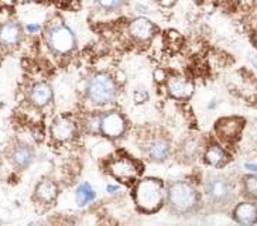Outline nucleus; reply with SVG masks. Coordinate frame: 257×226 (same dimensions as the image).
I'll return each mask as SVG.
<instances>
[{
	"label": "nucleus",
	"instance_id": "1",
	"mask_svg": "<svg viewBox=\"0 0 257 226\" xmlns=\"http://www.w3.org/2000/svg\"><path fill=\"white\" fill-rule=\"evenodd\" d=\"M166 205L174 216L189 218L201 211L202 195L191 181H170L167 184Z\"/></svg>",
	"mask_w": 257,
	"mask_h": 226
},
{
	"label": "nucleus",
	"instance_id": "2",
	"mask_svg": "<svg viewBox=\"0 0 257 226\" xmlns=\"http://www.w3.org/2000/svg\"><path fill=\"white\" fill-rule=\"evenodd\" d=\"M43 41L47 50L57 58L68 57L78 48L75 31L58 15L50 17L46 23L43 30Z\"/></svg>",
	"mask_w": 257,
	"mask_h": 226
},
{
	"label": "nucleus",
	"instance_id": "3",
	"mask_svg": "<svg viewBox=\"0 0 257 226\" xmlns=\"http://www.w3.org/2000/svg\"><path fill=\"white\" fill-rule=\"evenodd\" d=\"M137 209L143 213H154L166 205L167 184L156 177L139 178L132 191Z\"/></svg>",
	"mask_w": 257,
	"mask_h": 226
},
{
	"label": "nucleus",
	"instance_id": "4",
	"mask_svg": "<svg viewBox=\"0 0 257 226\" xmlns=\"http://www.w3.org/2000/svg\"><path fill=\"white\" fill-rule=\"evenodd\" d=\"M119 82L110 72L98 71L93 72L86 79L85 86V98L92 106L105 107L113 105L119 96Z\"/></svg>",
	"mask_w": 257,
	"mask_h": 226
},
{
	"label": "nucleus",
	"instance_id": "5",
	"mask_svg": "<svg viewBox=\"0 0 257 226\" xmlns=\"http://www.w3.org/2000/svg\"><path fill=\"white\" fill-rule=\"evenodd\" d=\"M204 195L206 203L215 211L226 209L236 198V189L232 181L220 174H209L204 181Z\"/></svg>",
	"mask_w": 257,
	"mask_h": 226
},
{
	"label": "nucleus",
	"instance_id": "6",
	"mask_svg": "<svg viewBox=\"0 0 257 226\" xmlns=\"http://www.w3.org/2000/svg\"><path fill=\"white\" fill-rule=\"evenodd\" d=\"M106 171L113 177L114 180L123 184H135L143 173V166L136 158L130 157L124 153H119L107 161Z\"/></svg>",
	"mask_w": 257,
	"mask_h": 226
},
{
	"label": "nucleus",
	"instance_id": "7",
	"mask_svg": "<svg viewBox=\"0 0 257 226\" xmlns=\"http://www.w3.org/2000/svg\"><path fill=\"white\" fill-rule=\"evenodd\" d=\"M128 122L119 110H107L100 115V136L109 140H117L126 135Z\"/></svg>",
	"mask_w": 257,
	"mask_h": 226
},
{
	"label": "nucleus",
	"instance_id": "8",
	"mask_svg": "<svg viewBox=\"0 0 257 226\" xmlns=\"http://www.w3.org/2000/svg\"><path fill=\"white\" fill-rule=\"evenodd\" d=\"M146 157L153 163H164L173 154V144L166 135H152L146 139L143 146Z\"/></svg>",
	"mask_w": 257,
	"mask_h": 226
},
{
	"label": "nucleus",
	"instance_id": "9",
	"mask_svg": "<svg viewBox=\"0 0 257 226\" xmlns=\"http://www.w3.org/2000/svg\"><path fill=\"white\" fill-rule=\"evenodd\" d=\"M159 27L150 17L136 16L127 23V34L136 43L147 44L157 36Z\"/></svg>",
	"mask_w": 257,
	"mask_h": 226
},
{
	"label": "nucleus",
	"instance_id": "10",
	"mask_svg": "<svg viewBox=\"0 0 257 226\" xmlns=\"http://www.w3.org/2000/svg\"><path fill=\"white\" fill-rule=\"evenodd\" d=\"M24 27L17 19L9 17L0 22V47L5 50H15L22 44L24 38Z\"/></svg>",
	"mask_w": 257,
	"mask_h": 226
},
{
	"label": "nucleus",
	"instance_id": "11",
	"mask_svg": "<svg viewBox=\"0 0 257 226\" xmlns=\"http://www.w3.org/2000/svg\"><path fill=\"white\" fill-rule=\"evenodd\" d=\"M243 128H244V119L237 116H230V118H222L216 122L215 132L222 143L233 144L242 135Z\"/></svg>",
	"mask_w": 257,
	"mask_h": 226
},
{
	"label": "nucleus",
	"instance_id": "12",
	"mask_svg": "<svg viewBox=\"0 0 257 226\" xmlns=\"http://www.w3.org/2000/svg\"><path fill=\"white\" fill-rule=\"evenodd\" d=\"M50 135L57 143H68L78 135V125L69 116H58L50 126Z\"/></svg>",
	"mask_w": 257,
	"mask_h": 226
},
{
	"label": "nucleus",
	"instance_id": "13",
	"mask_svg": "<svg viewBox=\"0 0 257 226\" xmlns=\"http://www.w3.org/2000/svg\"><path fill=\"white\" fill-rule=\"evenodd\" d=\"M9 160L12 166L19 171H24L34 163L36 150L30 143L26 142H16L9 151Z\"/></svg>",
	"mask_w": 257,
	"mask_h": 226
},
{
	"label": "nucleus",
	"instance_id": "14",
	"mask_svg": "<svg viewBox=\"0 0 257 226\" xmlns=\"http://www.w3.org/2000/svg\"><path fill=\"white\" fill-rule=\"evenodd\" d=\"M54 100L53 86L46 81H38L27 89V102L36 109H44Z\"/></svg>",
	"mask_w": 257,
	"mask_h": 226
},
{
	"label": "nucleus",
	"instance_id": "15",
	"mask_svg": "<svg viewBox=\"0 0 257 226\" xmlns=\"http://www.w3.org/2000/svg\"><path fill=\"white\" fill-rule=\"evenodd\" d=\"M166 86L168 95L177 100H188L192 98L194 90H195L194 82L191 79L182 75H177V74L168 75Z\"/></svg>",
	"mask_w": 257,
	"mask_h": 226
},
{
	"label": "nucleus",
	"instance_id": "16",
	"mask_svg": "<svg viewBox=\"0 0 257 226\" xmlns=\"http://www.w3.org/2000/svg\"><path fill=\"white\" fill-rule=\"evenodd\" d=\"M58 195H60V187L57 181L50 177H44L37 182L33 192V199L40 205H53L57 201Z\"/></svg>",
	"mask_w": 257,
	"mask_h": 226
},
{
	"label": "nucleus",
	"instance_id": "17",
	"mask_svg": "<svg viewBox=\"0 0 257 226\" xmlns=\"http://www.w3.org/2000/svg\"><path fill=\"white\" fill-rule=\"evenodd\" d=\"M232 218L236 223L251 226L257 223V201L249 199L236 203L232 211Z\"/></svg>",
	"mask_w": 257,
	"mask_h": 226
},
{
	"label": "nucleus",
	"instance_id": "18",
	"mask_svg": "<svg viewBox=\"0 0 257 226\" xmlns=\"http://www.w3.org/2000/svg\"><path fill=\"white\" fill-rule=\"evenodd\" d=\"M202 157L205 163L213 168H223L230 161V154L227 153L226 149L222 144L215 143V142L205 146Z\"/></svg>",
	"mask_w": 257,
	"mask_h": 226
},
{
	"label": "nucleus",
	"instance_id": "19",
	"mask_svg": "<svg viewBox=\"0 0 257 226\" xmlns=\"http://www.w3.org/2000/svg\"><path fill=\"white\" fill-rule=\"evenodd\" d=\"M178 154L182 161L185 163H194L201 154H202V144L197 136H188L180 146Z\"/></svg>",
	"mask_w": 257,
	"mask_h": 226
},
{
	"label": "nucleus",
	"instance_id": "20",
	"mask_svg": "<svg viewBox=\"0 0 257 226\" xmlns=\"http://www.w3.org/2000/svg\"><path fill=\"white\" fill-rule=\"evenodd\" d=\"M128 5V0H92V6L99 15L112 16L120 13Z\"/></svg>",
	"mask_w": 257,
	"mask_h": 226
},
{
	"label": "nucleus",
	"instance_id": "21",
	"mask_svg": "<svg viewBox=\"0 0 257 226\" xmlns=\"http://www.w3.org/2000/svg\"><path fill=\"white\" fill-rule=\"evenodd\" d=\"M96 199V191L89 182H81L75 189V201L78 206H88Z\"/></svg>",
	"mask_w": 257,
	"mask_h": 226
},
{
	"label": "nucleus",
	"instance_id": "22",
	"mask_svg": "<svg viewBox=\"0 0 257 226\" xmlns=\"http://www.w3.org/2000/svg\"><path fill=\"white\" fill-rule=\"evenodd\" d=\"M100 115L102 112H89L82 119V128L89 135H100Z\"/></svg>",
	"mask_w": 257,
	"mask_h": 226
},
{
	"label": "nucleus",
	"instance_id": "23",
	"mask_svg": "<svg viewBox=\"0 0 257 226\" xmlns=\"http://www.w3.org/2000/svg\"><path fill=\"white\" fill-rule=\"evenodd\" d=\"M243 194L249 199L257 201V174H247L242 180Z\"/></svg>",
	"mask_w": 257,
	"mask_h": 226
},
{
	"label": "nucleus",
	"instance_id": "24",
	"mask_svg": "<svg viewBox=\"0 0 257 226\" xmlns=\"http://www.w3.org/2000/svg\"><path fill=\"white\" fill-rule=\"evenodd\" d=\"M166 44L168 47H174V50H178L182 44V36L175 30H168L166 33Z\"/></svg>",
	"mask_w": 257,
	"mask_h": 226
},
{
	"label": "nucleus",
	"instance_id": "25",
	"mask_svg": "<svg viewBox=\"0 0 257 226\" xmlns=\"http://www.w3.org/2000/svg\"><path fill=\"white\" fill-rule=\"evenodd\" d=\"M44 26H46V24H43V23H38V22L26 23V24L23 26L24 33H26L27 36H37V34H43Z\"/></svg>",
	"mask_w": 257,
	"mask_h": 226
},
{
	"label": "nucleus",
	"instance_id": "26",
	"mask_svg": "<svg viewBox=\"0 0 257 226\" xmlns=\"http://www.w3.org/2000/svg\"><path fill=\"white\" fill-rule=\"evenodd\" d=\"M133 99L136 102L137 105H142V103H146L149 99H150V95H149V90L147 89H142L139 88L133 92Z\"/></svg>",
	"mask_w": 257,
	"mask_h": 226
},
{
	"label": "nucleus",
	"instance_id": "27",
	"mask_svg": "<svg viewBox=\"0 0 257 226\" xmlns=\"http://www.w3.org/2000/svg\"><path fill=\"white\" fill-rule=\"evenodd\" d=\"M135 13L137 16H146V17H150L153 15V9L150 6H147V5H143V3H136L135 5Z\"/></svg>",
	"mask_w": 257,
	"mask_h": 226
},
{
	"label": "nucleus",
	"instance_id": "28",
	"mask_svg": "<svg viewBox=\"0 0 257 226\" xmlns=\"http://www.w3.org/2000/svg\"><path fill=\"white\" fill-rule=\"evenodd\" d=\"M167 78H168V75H167V72L164 71V69H156L154 71V79L157 81V82H166Z\"/></svg>",
	"mask_w": 257,
	"mask_h": 226
},
{
	"label": "nucleus",
	"instance_id": "29",
	"mask_svg": "<svg viewBox=\"0 0 257 226\" xmlns=\"http://www.w3.org/2000/svg\"><path fill=\"white\" fill-rule=\"evenodd\" d=\"M175 3H177V0H159L160 6H161V8H166V9L173 8Z\"/></svg>",
	"mask_w": 257,
	"mask_h": 226
},
{
	"label": "nucleus",
	"instance_id": "30",
	"mask_svg": "<svg viewBox=\"0 0 257 226\" xmlns=\"http://www.w3.org/2000/svg\"><path fill=\"white\" fill-rule=\"evenodd\" d=\"M119 189H120V187L116 185V184H107L106 185V192L107 194H116V192H119Z\"/></svg>",
	"mask_w": 257,
	"mask_h": 226
},
{
	"label": "nucleus",
	"instance_id": "31",
	"mask_svg": "<svg viewBox=\"0 0 257 226\" xmlns=\"http://www.w3.org/2000/svg\"><path fill=\"white\" fill-rule=\"evenodd\" d=\"M244 168L247 170V171H250V173L253 174H257V164L256 163H244Z\"/></svg>",
	"mask_w": 257,
	"mask_h": 226
},
{
	"label": "nucleus",
	"instance_id": "32",
	"mask_svg": "<svg viewBox=\"0 0 257 226\" xmlns=\"http://www.w3.org/2000/svg\"><path fill=\"white\" fill-rule=\"evenodd\" d=\"M16 2L20 3V5H31V3H38L41 0H16Z\"/></svg>",
	"mask_w": 257,
	"mask_h": 226
},
{
	"label": "nucleus",
	"instance_id": "33",
	"mask_svg": "<svg viewBox=\"0 0 257 226\" xmlns=\"http://www.w3.org/2000/svg\"><path fill=\"white\" fill-rule=\"evenodd\" d=\"M61 5H64V6H69V5H72V3H75L76 0H58Z\"/></svg>",
	"mask_w": 257,
	"mask_h": 226
},
{
	"label": "nucleus",
	"instance_id": "34",
	"mask_svg": "<svg viewBox=\"0 0 257 226\" xmlns=\"http://www.w3.org/2000/svg\"><path fill=\"white\" fill-rule=\"evenodd\" d=\"M250 61H251V65L257 69V55L256 57H251V60Z\"/></svg>",
	"mask_w": 257,
	"mask_h": 226
},
{
	"label": "nucleus",
	"instance_id": "35",
	"mask_svg": "<svg viewBox=\"0 0 257 226\" xmlns=\"http://www.w3.org/2000/svg\"><path fill=\"white\" fill-rule=\"evenodd\" d=\"M216 107V100H211V103L208 106V109H215Z\"/></svg>",
	"mask_w": 257,
	"mask_h": 226
},
{
	"label": "nucleus",
	"instance_id": "36",
	"mask_svg": "<svg viewBox=\"0 0 257 226\" xmlns=\"http://www.w3.org/2000/svg\"><path fill=\"white\" fill-rule=\"evenodd\" d=\"M44 2H55V0H44Z\"/></svg>",
	"mask_w": 257,
	"mask_h": 226
},
{
	"label": "nucleus",
	"instance_id": "37",
	"mask_svg": "<svg viewBox=\"0 0 257 226\" xmlns=\"http://www.w3.org/2000/svg\"><path fill=\"white\" fill-rule=\"evenodd\" d=\"M177 2H180V0H177Z\"/></svg>",
	"mask_w": 257,
	"mask_h": 226
}]
</instances>
